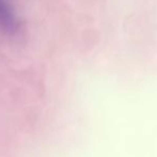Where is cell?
I'll use <instances>...</instances> for the list:
<instances>
[{
    "mask_svg": "<svg viewBox=\"0 0 157 157\" xmlns=\"http://www.w3.org/2000/svg\"><path fill=\"white\" fill-rule=\"evenodd\" d=\"M0 27L7 31H13L15 29L14 17L3 0H0Z\"/></svg>",
    "mask_w": 157,
    "mask_h": 157,
    "instance_id": "cell-1",
    "label": "cell"
}]
</instances>
